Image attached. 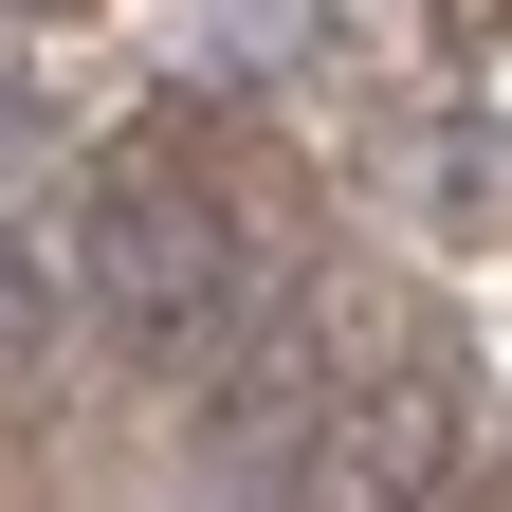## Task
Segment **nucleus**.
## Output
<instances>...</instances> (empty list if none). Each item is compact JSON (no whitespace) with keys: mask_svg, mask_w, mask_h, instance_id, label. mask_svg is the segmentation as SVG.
<instances>
[{"mask_svg":"<svg viewBox=\"0 0 512 512\" xmlns=\"http://www.w3.org/2000/svg\"><path fill=\"white\" fill-rule=\"evenodd\" d=\"M439 494H458V384L439 366H366V384H330L311 458L256 512H439Z\"/></svg>","mask_w":512,"mask_h":512,"instance_id":"2","label":"nucleus"},{"mask_svg":"<svg viewBox=\"0 0 512 512\" xmlns=\"http://www.w3.org/2000/svg\"><path fill=\"white\" fill-rule=\"evenodd\" d=\"M37 348H55V256H37L19 220H0V384H19Z\"/></svg>","mask_w":512,"mask_h":512,"instance_id":"3","label":"nucleus"},{"mask_svg":"<svg viewBox=\"0 0 512 512\" xmlns=\"http://www.w3.org/2000/svg\"><path fill=\"white\" fill-rule=\"evenodd\" d=\"M74 275H92V311H110L147 366H202L238 311H256V275H238V220H220L183 165H110V183H92Z\"/></svg>","mask_w":512,"mask_h":512,"instance_id":"1","label":"nucleus"},{"mask_svg":"<svg viewBox=\"0 0 512 512\" xmlns=\"http://www.w3.org/2000/svg\"><path fill=\"white\" fill-rule=\"evenodd\" d=\"M439 512H512V494H494V476H458V494H439Z\"/></svg>","mask_w":512,"mask_h":512,"instance_id":"4","label":"nucleus"},{"mask_svg":"<svg viewBox=\"0 0 512 512\" xmlns=\"http://www.w3.org/2000/svg\"><path fill=\"white\" fill-rule=\"evenodd\" d=\"M0 19H55V0H0Z\"/></svg>","mask_w":512,"mask_h":512,"instance_id":"5","label":"nucleus"}]
</instances>
